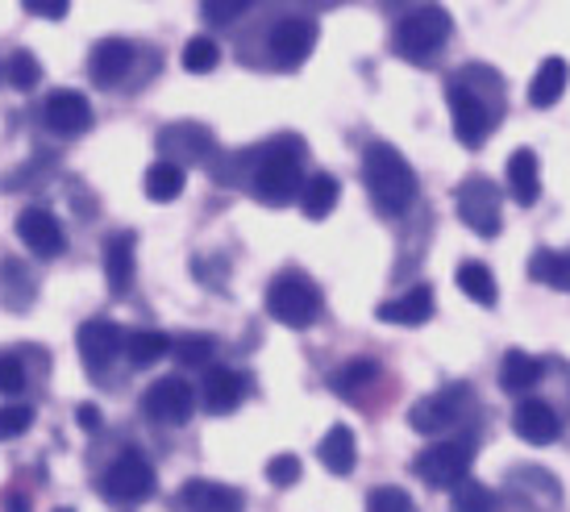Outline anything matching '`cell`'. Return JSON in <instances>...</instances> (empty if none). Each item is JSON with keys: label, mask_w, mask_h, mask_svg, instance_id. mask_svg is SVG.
<instances>
[{"label": "cell", "mask_w": 570, "mask_h": 512, "mask_svg": "<svg viewBox=\"0 0 570 512\" xmlns=\"http://www.w3.org/2000/svg\"><path fill=\"white\" fill-rule=\"evenodd\" d=\"M512 430H517V437L529 442V446H550V442H558L562 425H558V413L550 408V404L529 396V401L517 404V413H512Z\"/></svg>", "instance_id": "d6986e66"}, {"label": "cell", "mask_w": 570, "mask_h": 512, "mask_svg": "<svg viewBox=\"0 0 570 512\" xmlns=\"http://www.w3.org/2000/svg\"><path fill=\"white\" fill-rule=\"evenodd\" d=\"M179 504L188 512H242L246 509V496L238 488L217 480H188L179 488Z\"/></svg>", "instance_id": "ac0fdd59"}, {"label": "cell", "mask_w": 570, "mask_h": 512, "mask_svg": "<svg viewBox=\"0 0 570 512\" xmlns=\"http://www.w3.org/2000/svg\"><path fill=\"white\" fill-rule=\"evenodd\" d=\"M142 413L155 421V425H188L191 413H196V392H191L188 380H179V375H163L155 384L146 387L142 396Z\"/></svg>", "instance_id": "30bf717a"}, {"label": "cell", "mask_w": 570, "mask_h": 512, "mask_svg": "<svg viewBox=\"0 0 570 512\" xmlns=\"http://www.w3.org/2000/svg\"><path fill=\"white\" fill-rule=\"evenodd\" d=\"M317 459L330 475H350V471L358 466V437H354V430H350V425H333V430L321 437Z\"/></svg>", "instance_id": "cb8c5ba5"}, {"label": "cell", "mask_w": 570, "mask_h": 512, "mask_svg": "<svg viewBox=\"0 0 570 512\" xmlns=\"http://www.w3.org/2000/svg\"><path fill=\"white\" fill-rule=\"evenodd\" d=\"M317 47V21L313 17H284V21H275V30L267 38V50L271 59L279 67H301L308 55Z\"/></svg>", "instance_id": "4fadbf2b"}, {"label": "cell", "mask_w": 570, "mask_h": 512, "mask_svg": "<svg viewBox=\"0 0 570 512\" xmlns=\"http://www.w3.org/2000/svg\"><path fill=\"white\" fill-rule=\"evenodd\" d=\"M380 9H383V13L400 17V13H404V9H409V0H380Z\"/></svg>", "instance_id": "bcb514c9"}, {"label": "cell", "mask_w": 570, "mask_h": 512, "mask_svg": "<svg viewBox=\"0 0 570 512\" xmlns=\"http://www.w3.org/2000/svg\"><path fill=\"white\" fill-rule=\"evenodd\" d=\"M76 346H80L83 371L100 384V380L112 371V363L121 358V351H126V334H121V325H117V321L88 317L80 325V334H76Z\"/></svg>", "instance_id": "9c48e42d"}, {"label": "cell", "mask_w": 570, "mask_h": 512, "mask_svg": "<svg viewBox=\"0 0 570 512\" xmlns=\"http://www.w3.org/2000/svg\"><path fill=\"white\" fill-rule=\"evenodd\" d=\"M76 425H80L83 433H96L100 430V408H96V404H80V408H76Z\"/></svg>", "instance_id": "ee69618b"}, {"label": "cell", "mask_w": 570, "mask_h": 512, "mask_svg": "<svg viewBox=\"0 0 570 512\" xmlns=\"http://www.w3.org/2000/svg\"><path fill=\"white\" fill-rule=\"evenodd\" d=\"M21 9L42 21H63L71 13V0H21Z\"/></svg>", "instance_id": "7bdbcfd3"}, {"label": "cell", "mask_w": 570, "mask_h": 512, "mask_svg": "<svg viewBox=\"0 0 570 512\" xmlns=\"http://www.w3.org/2000/svg\"><path fill=\"white\" fill-rule=\"evenodd\" d=\"M42 121H47L50 134H59V138H80L92 129V105L83 92H71V88H59V92H50L47 105H42Z\"/></svg>", "instance_id": "9a60e30c"}, {"label": "cell", "mask_w": 570, "mask_h": 512, "mask_svg": "<svg viewBox=\"0 0 570 512\" xmlns=\"http://www.w3.org/2000/svg\"><path fill=\"white\" fill-rule=\"evenodd\" d=\"M4 80L13 83V88H21V92H30V88H38V80H42V63L33 59L30 50H13L9 63H4Z\"/></svg>", "instance_id": "836d02e7"}, {"label": "cell", "mask_w": 570, "mask_h": 512, "mask_svg": "<svg viewBox=\"0 0 570 512\" xmlns=\"http://www.w3.org/2000/svg\"><path fill=\"white\" fill-rule=\"evenodd\" d=\"M26 392V367L17 354H0V396H17Z\"/></svg>", "instance_id": "b9f144b4"}, {"label": "cell", "mask_w": 570, "mask_h": 512, "mask_svg": "<svg viewBox=\"0 0 570 512\" xmlns=\"http://www.w3.org/2000/svg\"><path fill=\"white\" fill-rule=\"evenodd\" d=\"M159 155L171 163H213L217 155V138L213 129L200 126V121H171V126L159 134Z\"/></svg>", "instance_id": "8fae6325"}, {"label": "cell", "mask_w": 570, "mask_h": 512, "mask_svg": "<svg viewBox=\"0 0 570 512\" xmlns=\"http://www.w3.org/2000/svg\"><path fill=\"white\" fill-rule=\"evenodd\" d=\"M504 176H508V196L517 200L521 208H533L541 196V163L538 155L521 146V150H512L504 163Z\"/></svg>", "instance_id": "44dd1931"}, {"label": "cell", "mask_w": 570, "mask_h": 512, "mask_svg": "<svg viewBox=\"0 0 570 512\" xmlns=\"http://www.w3.org/2000/svg\"><path fill=\"white\" fill-rule=\"evenodd\" d=\"M213 351H217V342L208 334H184L171 342V354L184 367H205L208 358H213Z\"/></svg>", "instance_id": "e575fe53"}, {"label": "cell", "mask_w": 570, "mask_h": 512, "mask_svg": "<svg viewBox=\"0 0 570 512\" xmlns=\"http://www.w3.org/2000/svg\"><path fill=\"white\" fill-rule=\"evenodd\" d=\"M508 483H529V496L533 500L546 496L550 504H558V480L550 471H541V466H521V471L508 475Z\"/></svg>", "instance_id": "8d00e7d4"}, {"label": "cell", "mask_w": 570, "mask_h": 512, "mask_svg": "<svg viewBox=\"0 0 570 512\" xmlns=\"http://www.w3.org/2000/svg\"><path fill=\"white\" fill-rule=\"evenodd\" d=\"M541 358H533V354L524 351H508L504 358H500V387L504 392H512V396H524V392H533L541 380Z\"/></svg>", "instance_id": "d4e9b609"}, {"label": "cell", "mask_w": 570, "mask_h": 512, "mask_svg": "<svg viewBox=\"0 0 570 512\" xmlns=\"http://www.w3.org/2000/svg\"><path fill=\"white\" fill-rule=\"evenodd\" d=\"M529 275L538 284H550V288H570V255H558V250H538L529 258Z\"/></svg>", "instance_id": "1f68e13d"}, {"label": "cell", "mask_w": 570, "mask_h": 512, "mask_svg": "<svg viewBox=\"0 0 570 512\" xmlns=\"http://www.w3.org/2000/svg\"><path fill=\"white\" fill-rule=\"evenodd\" d=\"M366 512H416L412 496L404 488H392V483H383V488H371V496H366Z\"/></svg>", "instance_id": "74e56055"}, {"label": "cell", "mask_w": 570, "mask_h": 512, "mask_svg": "<svg viewBox=\"0 0 570 512\" xmlns=\"http://www.w3.org/2000/svg\"><path fill=\"white\" fill-rule=\"evenodd\" d=\"M321 308H325V301H321V288L313 275L279 272L267 284V313L279 321V325H287V329H308V325H317Z\"/></svg>", "instance_id": "277c9868"}, {"label": "cell", "mask_w": 570, "mask_h": 512, "mask_svg": "<svg viewBox=\"0 0 570 512\" xmlns=\"http://www.w3.org/2000/svg\"><path fill=\"white\" fill-rule=\"evenodd\" d=\"M159 492V475L155 466L146 463L142 450H126L117 454L112 466L100 475V496L117 504V509H134V504H146V500Z\"/></svg>", "instance_id": "5b68a950"}, {"label": "cell", "mask_w": 570, "mask_h": 512, "mask_svg": "<svg viewBox=\"0 0 570 512\" xmlns=\"http://www.w3.org/2000/svg\"><path fill=\"white\" fill-rule=\"evenodd\" d=\"M33 408L30 404H0V442H13L21 433H30Z\"/></svg>", "instance_id": "f35d334b"}, {"label": "cell", "mask_w": 570, "mask_h": 512, "mask_svg": "<svg viewBox=\"0 0 570 512\" xmlns=\"http://www.w3.org/2000/svg\"><path fill=\"white\" fill-rule=\"evenodd\" d=\"M445 100H450V121H454V138H459L466 150H479V146L491 138V129H495V117H500V109H491L488 97L479 92L475 83L466 80H450V92H445Z\"/></svg>", "instance_id": "8992f818"}, {"label": "cell", "mask_w": 570, "mask_h": 512, "mask_svg": "<svg viewBox=\"0 0 570 512\" xmlns=\"http://www.w3.org/2000/svg\"><path fill=\"white\" fill-rule=\"evenodd\" d=\"M375 375H380L375 358H350V363H342L330 375V387L337 396H358V392H366V387L375 384Z\"/></svg>", "instance_id": "f546056e"}, {"label": "cell", "mask_w": 570, "mask_h": 512, "mask_svg": "<svg viewBox=\"0 0 570 512\" xmlns=\"http://www.w3.org/2000/svg\"><path fill=\"white\" fill-rule=\"evenodd\" d=\"M246 375H238V371H208L205 375V387H200V404H205V413L213 416H229L234 408H242V401H246Z\"/></svg>", "instance_id": "ffe728a7"}, {"label": "cell", "mask_w": 570, "mask_h": 512, "mask_svg": "<svg viewBox=\"0 0 570 512\" xmlns=\"http://www.w3.org/2000/svg\"><path fill=\"white\" fill-rule=\"evenodd\" d=\"M184 188H188V176H184L179 163L159 159L146 167V196H150L155 205H171V200H179Z\"/></svg>", "instance_id": "4316f807"}, {"label": "cell", "mask_w": 570, "mask_h": 512, "mask_svg": "<svg viewBox=\"0 0 570 512\" xmlns=\"http://www.w3.org/2000/svg\"><path fill=\"white\" fill-rule=\"evenodd\" d=\"M4 512H30V500L21 496V492H9L4 496Z\"/></svg>", "instance_id": "f6af8a7d"}, {"label": "cell", "mask_w": 570, "mask_h": 512, "mask_svg": "<svg viewBox=\"0 0 570 512\" xmlns=\"http://www.w3.org/2000/svg\"><path fill=\"white\" fill-rule=\"evenodd\" d=\"M0 288H4L9 308L33 305V275L21 267V258H4V263H0Z\"/></svg>", "instance_id": "4dcf8cb0"}, {"label": "cell", "mask_w": 570, "mask_h": 512, "mask_svg": "<svg viewBox=\"0 0 570 512\" xmlns=\"http://www.w3.org/2000/svg\"><path fill=\"white\" fill-rule=\"evenodd\" d=\"M100 258H105V279H109L112 296H129L134 272H138V234L134 229L109 234L105 246H100Z\"/></svg>", "instance_id": "2e32d148"}, {"label": "cell", "mask_w": 570, "mask_h": 512, "mask_svg": "<svg viewBox=\"0 0 570 512\" xmlns=\"http://www.w3.org/2000/svg\"><path fill=\"white\" fill-rule=\"evenodd\" d=\"M301 159H304V142L301 138H279L271 146L258 171H254V196L258 205L267 208H287L292 200H301Z\"/></svg>", "instance_id": "3957f363"}, {"label": "cell", "mask_w": 570, "mask_h": 512, "mask_svg": "<svg viewBox=\"0 0 570 512\" xmlns=\"http://www.w3.org/2000/svg\"><path fill=\"white\" fill-rule=\"evenodd\" d=\"M567 83H570V67L562 55L541 59L538 76L529 83V105H533V109H554L558 100H562V92H567Z\"/></svg>", "instance_id": "603a6c76"}, {"label": "cell", "mask_w": 570, "mask_h": 512, "mask_svg": "<svg viewBox=\"0 0 570 512\" xmlns=\"http://www.w3.org/2000/svg\"><path fill=\"white\" fill-rule=\"evenodd\" d=\"M412 475L429 488H459L466 475H471V442H438V446L421 450L412 459Z\"/></svg>", "instance_id": "ba28073f"}, {"label": "cell", "mask_w": 570, "mask_h": 512, "mask_svg": "<svg viewBox=\"0 0 570 512\" xmlns=\"http://www.w3.org/2000/svg\"><path fill=\"white\" fill-rule=\"evenodd\" d=\"M454 279H459V292L466 296V301H475L479 308H495V301H500V288H495V275L488 272V263L466 258L459 272H454Z\"/></svg>", "instance_id": "83f0119b"}, {"label": "cell", "mask_w": 570, "mask_h": 512, "mask_svg": "<svg viewBox=\"0 0 570 512\" xmlns=\"http://www.w3.org/2000/svg\"><path fill=\"white\" fill-rule=\"evenodd\" d=\"M129 67H134V47L126 38H100L88 55V76L96 88H117L129 76Z\"/></svg>", "instance_id": "e0dca14e"}, {"label": "cell", "mask_w": 570, "mask_h": 512, "mask_svg": "<svg viewBox=\"0 0 570 512\" xmlns=\"http://www.w3.org/2000/svg\"><path fill=\"white\" fill-rule=\"evenodd\" d=\"M450 30H454V17L450 9H442L438 0H425L396 21L392 30V50L409 63H429L438 50L450 42Z\"/></svg>", "instance_id": "7a4b0ae2"}, {"label": "cell", "mask_w": 570, "mask_h": 512, "mask_svg": "<svg viewBox=\"0 0 570 512\" xmlns=\"http://www.w3.org/2000/svg\"><path fill=\"white\" fill-rule=\"evenodd\" d=\"M217 63H222V47H217L208 33L188 38V47H184V71H191V76H208V71H217Z\"/></svg>", "instance_id": "d6a6232c"}, {"label": "cell", "mask_w": 570, "mask_h": 512, "mask_svg": "<svg viewBox=\"0 0 570 512\" xmlns=\"http://www.w3.org/2000/svg\"><path fill=\"white\" fill-rule=\"evenodd\" d=\"M363 188L383 217H404L416 200V171L392 142H371L363 150Z\"/></svg>", "instance_id": "6da1fadb"}, {"label": "cell", "mask_w": 570, "mask_h": 512, "mask_svg": "<svg viewBox=\"0 0 570 512\" xmlns=\"http://www.w3.org/2000/svg\"><path fill=\"white\" fill-rule=\"evenodd\" d=\"M433 317V288H409L400 292L396 301H383L380 305V321L387 325H404V329H416V325H425Z\"/></svg>", "instance_id": "7402d4cb"}, {"label": "cell", "mask_w": 570, "mask_h": 512, "mask_svg": "<svg viewBox=\"0 0 570 512\" xmlns=\"http://www.w3.org/2000/svg\"><path fill=\"white\" fill-rule=\"evenodd\" d=\"M337 200H342V184H337L330 171L313 176L301 188V213L308 217V221H325L333 208H337Z\"/></svg>", "instance_id": "484cf974"}, {"label": "cell", "mask_w": 570, "mask_h": 512, "mask_svg": "<svg viewBox=\"0 0 570 512\" xmlns=\"http://www.w3.org/2000/svg\"><path fill=\"white\" fill-rule=\"evenodd\" d=\"M454 512H491L495 509V496H491V488H483V483L475 480H462L459 488H454Z\"/></svg>", "instance_id": "d590c367"}, {"label": "cell", "mask_w": 570, "mask_h": 512, "mask_svg": "<svg viewBox=\"0 0 570 512\" xmlns=\"http://www.w3.org/2000/svg\"><path fill=\"white\" fill-rule=\"evenodd\" d=\"M17 238H21V246L38 258L63 255V246H67L59 217L42 205H30V208H21V213H17Z\"/></svg>", "instance_id": "5bb4252c"}, {"label": "cell", "mask_w": 570, "mask_h": 512, "mask_svg": "<svg viewBox=\"0 0 570 512\" xmlns=\"http://www.w3.org/2000/svg\"><path fill=\"white\" fill-rule=\"evenodd\" d=\"M167 354H171V337L159 334V329H138L134 337H126V358L134 371L155 367V363H163Z\"/></svg>", "instance_id": "f1b7e54d"}, {"label": "cell", "mask_w": 570, "mask_h": 512, "mask_svg": "<svg viewBox=\"0 0 570 512\" xmlns=\"http://www.w3.org/2000/svg\"><path fill=\"white\" fill-rule=\"evenodd\" d=\"M301 459L296 454H275L267 463V480L275 483V488H292V483H301Z\"/></svg>", "instance_id": "60d3db41"}, {"label": "cell", "mask_w": 570, "mask_h": 512, "mask_svg": "<svg viewBox=\"0 0 570 512\" xmlns=\"http://www.w3.org/2000/svg\"><path fill=\"white\" fill-rule=\"evenodd\" d=\"M462 413H466V387H442V392H433V396H425V401H416L409 408V425L416 433H445L454 430L462 421Z\"/></svg>", "instance_id": "7c38bea8"}, {"label": "cell", "mask_w": 570, "mask_h": 512, "mask_svg": "<svg viewBox=\"0 0 570 512\" xmlns=\"http://www.w3.org/2000/svg\"><path fill=\"white\" fill-rule=\"evenodd\" d=\"M500 208H504V193L491 184L488 176H471L459 184V221L479 234V238H500Z\"/></svg>", "instance_id": "52a82bcc"}, {"label": "cell", "mask_w": 570, "mask_h": 512, "mask_svg": "<svg viewBox=\"0 0 570 512\" xmlns=\"http://www.w3.org/2000/svg\"><path fill=\"white\" fill-rule=\"evenodd\" d=\"M254 0H200V13H205L208 26H234Z\"/></svg>", "instance_id": "ab89813d"}, {"label": "cell", "mask_w": 570, "mask_h": 512, "mask_svg": "<svg viewBox=\"0 0 570 512\" xmlns=\"http://www.w3.org/2000/svg\"><path fill=\"white\" fill-rule=\"evenodd\" d=\"M55 512H76V509H55Z\"/></svg>", "instance_id": "7dc6e473"}]
</instances>
